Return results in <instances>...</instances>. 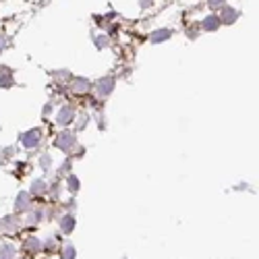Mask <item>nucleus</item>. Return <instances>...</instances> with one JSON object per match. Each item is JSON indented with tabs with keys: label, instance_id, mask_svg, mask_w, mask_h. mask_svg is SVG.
Instances as JSON below:
<instances>
[{
	"label": "nucleus",
	"instance_id": "nucleus-1",
	"mask_svg": "<svg viewBox=\"0 0 259 259\" xmlns=\"http://www.w3.org/2000/svg\"><path fill=\"white\" fill-rule=\"evenodd\" d=\"M39 137H41L39 131H29V133L23 135V145H25V147H33V145L39 141Z\"/></svg>",
	"mask_w": 259,
	"mask_h": 259
},
{
	"label": "nucleus",
	"instance_id": "nucleus-2",
	"mask_svg": "<svg viewBox=\"0 0 259 259\" xmlns=\"http://www.w3.org/2000/svg\"><path fill=\"white\" fill-rule=\"evenodd\" d=\"M73 116V110H71V108H64V110L60 112V116H58V120L60 122H67V118H71Z\"/></svg>",
	"mask_w": 259,
	"mask_h": 259
},
{
	"label": "nucleus",
	"instance_id": "nucleus-3",
	"mask_svg": "<svg viewBox=\"0 0 259 259\" xmlns=\"http://www.w3.org/2000/svg\"><path fill=\"white\" fill-rule=\"evenodd\" d=\"M0 46H3V39H0Z\"/></svg>",
	"mask_w": 259,
	"mask_h": 259
}]
</instances>
